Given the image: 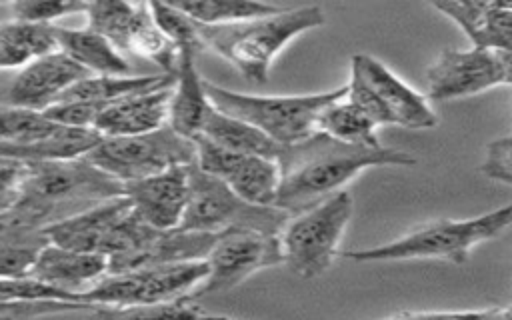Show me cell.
Segmentation results:
<instances>
[{
	"instance_id": "6da1fadb",
	"label": "cell",
	"mask_w": 512,
	"mask_h": 320,
	"mask_svg": "<svg viewBox=\"0 0 512 320\" xmlns=\"http://www.w3.org/2000/svg\"><path fill=\"white\" fill-rule=\"evenodd\" d=\"M276 162L280 168L276 206L294 216L334 196L366 168L414 166L416 158L388 146L344 144L316 130L306 140L284 146Z\"/></svg>"
},
{
	"instance_id": "7a4b0ae2",
	"label": "cell",
	"mask_w": 512,
	"mask_h": 320,
	"mask_svg": "<svg viewBox=\"0 0 512 320\" xmlns=\"http://www.w3.org/2000/svg\"><path fill=\"white\" fill-rule=\"evenodd\" d=\"M26 174L14 204L0 210V226L44 230L124 196V184L86 158L66 162H26Z\"/></svg>"
},
{
	"instance_id": "3957f363",
	"label": "cell",
	"mask_w": 512,
	"mask_h": 320,
	"mask_svg": "<svg viewBox=\"0 0 512 320\" xmlns=\"http://www.w3.org/2000/svg\"><path fill=\"white\" fill-rule=\"evenodd\" d=\"M324 24L320 6L284 8L276 14L236 24H198L206 48L230 62L246 80L266 84L270 66L278 52L298 34Z\"/></svg>"
},
{
	"instance_id": "277c9868",
	"label": "cell",
	"mask_w": 512,
	"mask_h": 320,
	"mask_svg": "<svg viewBox=\"0 0 512 320\" xmlns=\"http://www.w3.org/2000/svg\"><path fill=\"white\" fill-rule=\"evenodd\" d=\"M512 224V204L464 220H434L408 234L372 248L348 250L342 256L354 262H392L436 258L464 264L474 246L498 236Z\"/></svg>"
},
{
	"instance_id": "5b68a950",
	"label": "cell",
	"mask_w": 512,
	"mask_h": 320,
	"mask_svg": "<svg viewBox=\"0 0 512 320\" xmlns=\"http://www.w3.org/2000/svg\"><path fill=\"white\" fill-rule=\"evenodd\" d=\"M204 88L216 110L260 128L280 146H290L312 136L318 130L320 114L332 102L348 96V84L328 92L290 96L240 94L208 80H204Z\"/></svg>"
},
{
	"instance_id": "8992f818",
	"label": "cell",
	"mask_w": 512,
	"mask_h": 320,
	"mask_svg": "<svg viewBox=\"0 0 512 320\" xmlns=\"http://www.w3.org/2000/svg\"><path fill=\"white\" fill-rule=\"evenodd\" d=\"M290 214L278 206H254L242 200L226 182L190 164V200L178 230L220 234L230 228H250L280 234Z\"/></svg>"
},
{
	"instance_id": "52a82bcc",
	"label": "cell",
	"mask_w": 512,
	"mask_h": 320,
	"mask_svg": "<svg viewBox=\"0 0 512 320\" xmlns=\"http://www.w3.org/2000/svg\"><path fill=\"white\" fill-rule=\"evenodd\" d=\"M352 196L340 190L320 204L290 216L280 232L284 264L300 278L324 274L338 256V244L352 218Z\"/></svg>"
},
{
	"instance_id": "ba28073f",
	"label": "cell",
	"mask_w": 512,
	"mask_h": 320,
	"mask_svg": "<svg viewBox=\"0 0 512 320\" xmlns=\"http://www.w3.org/2000/svg\"><path fill=\"white\" fill-rule=\"evenodd\" d=\"M206 260H188L140 268L122 274H106L94 286L78 294L90 306H134L172 302L190 296L208 278Z\"/></svg>"
},
{
	"instance_id": "9c48e42d",
	"label": "cell",
	"mask_w": 512,
	"mask_h": 320,
	"mask_svg": "<svg viewBox=\"0 0 512 320\" xmlns=\"http://www.w3.org/2000/svg\"><path fill=\"white\" fill-rule=\"evenodd\" d=\"M86 160L126 184L174 166L192 164L196 160V144L166 124L140 136H102Z\"/></svg>"
},
{
	"instance_id": "30bf717a",
	"label": "cell",
	"mask_w": 512,
	"mask_h": 320,
	"mask_svg": "<svg viewBox=\"0 0 512 320\" xmlns=\"http://www.w3.org/2000/svg\"><path fill=\"white\" fill-rule=\"evenodd\" d=\"M208 278L190 294L202 298L232 290L262 268L284 264L280 234H266L250 228L220 232L208 258Z\"/></svg>"
},
{
	"instance_id": "8fae6325",
	"label": "cell",
	"mask_w": 512,
	"mask_h": 320,
	"mask_svg": "<svg viewBox=\"0 0 512 320\" xmlns=\"http://www.w3.org/2000/svg\"><path fill=\"white\" fill-rule=\"evenodd\" d=\"M196 164L202 172L226 182L242 200L254 206H276L280 168L276 160L238 154L200 136Z\"/></svg>"
},
{
	"instance_id": "7c38bea8",
	"label": "cell",
	"mask_w": 512,
	"mask_h": 320,
	"mask_svg": "<svg viewBox=\"0 0 512 320\" xmlns=\"http://www.w3.org/2000/svg\"><path fill=\"white\" fill-rule=\"evenodd\" d=\"M90 76L94 74H90L64 52L56 50L24 66L8 82L2 96V106L44 112L56 104L66 90Z\"/></svg>"
},
{
	"instance_id": "4fadbf2b",
	"label": "cell",
	"mask_w": 512,
	"mask_h": 320,
	"mask_svg": "<svg viewBox=\"0 0 512 320\" xmlns=\"http://www.w3.org/2000/svg\"><path fill=\"white\" fill-rule=\"evenodd\" d=\"M426 80L432 100L464 98L502 84V66L490 50L446 48L426 70Z\"/></svg>"
},
{
	"instance_id": "5bb4252c",
	"label": "cell",
	"mask_w": 512,
	"mask_h": 320,
	"mask_svg": "<svg viewBox=\"0 0 512 320\" xmlns=\"http://www.w3.org/2000/svg\"><path fill=\"white\" fill-rule=\"evenodd\" d=\"M352 78H358L378 100L388 126L434 128L438 118L428 100L388 70L380 60L368 54L352 56Z\"/></svg>"
},
{
	"instance_id": "9a60e30c",
	"label": "cell",
	"mask_w": 512,
	"mask_h": 320,
	"mask_svg": "<svg viewBox=\"0 0 512 320\" xmlns=\"http://www.w3.org/2000/svg\"><path fill=\"white\" fill-rule=\"evenodd\" d=\"M132 210L152 228L176 230L190 200V164L124 184Z\"/></svg>"
},
{
	"instance_id": "2e32d148",
	"label": "cell",
	"mask_w": 512,
	"mask_h": 320,
	"mask_svg": "<svg viewBox=\"0 0 512 320\" xmlns=\"http://www.w3.org/2000/svg\"><path fill=\"white\" fill-rule=\"evenodd\" d=\"M470 38L472 48L512 52V4L508 2H432Z\"/></svg>"
},
{
	"instance_id": "e0dca14e",
	"label": "cell",
	"mask_w": 512,
	"mask_h": 320,
	"mask_svg": "<svg viewBox=\"0 0 512 320\" xmlns=\"http://www.w3.org/2000/svg\"><path fill=\"white\" fill-rule=\"evenodd\" d=\"M172 88H156L118 98L106 106L94 124L102 136H140L168 124Z\"/></svg>"
},
{
	"instance_id": "ac0fdd59",
	"label": "cell",
	"mask_w": 512,
	"mask_h": 320,
	"mask_svg": "<svg viewBox=\"0 0 512 320\" xmlns=\"http://www.w3.org/2000/svg\"><path fill=\"white\" fill-rule=\"evenodd\" d=\"M132 210V202L126 196L106 200L86 212L56 222L46 230L52 244L78 250V252H100L114 226Z\"/></svg>"
},
{
	"instance_id": "d6986e66",
	"label": "cell",
	"mask_w": 512,
	"mask_h": 320,
	"mask_svg": "<svg viewBox=\"0 0 512 320\" xmlns=\"http://www.w3.org/2000/svg\"><path fill=\"white\" fill-rule=\"evenodd\" d=\"M108 256L100 252H78L48 244L30 270V278L42 280L68 292H84L108 274Z\"/></svg>"
},
{
	"instance_id": "ffe728a7",
	"label": "cell",
	"mask_w": 512,
	"mask_h": 320,
	"mask_svg": "<svg viewBox=\"0 0 512 320\" xmlns=\"http://www.w3.org/2000/svg\"><path fill=\"white\" fill-rule=\"evenodd\" d=\"M198 52L190 48L180 50V60H178V70H176V82L172 88V102H170V116H168V126L180 134L186 140L196 142L202 132L206 118L210 110L214 108L212 102L208 100L204 80L200 78L196 66H194V56Z\"/></svg>"
},
{
	"instance_id": "44dd1931",
	"label": "cell",
	"mask_w": 512,
	"mask_h": 320,
	"mask_svg": "<svg viewBox=\"0 0 512 320\" xmlns=\"http://www.w3.org/2000/svg\"><path fill=\"white\" fill-rule=\"evenodd\" d=\"M58 48L94 76H130L132 66L104 36L82 28L56 26Z\"/></svg>"
},
{
	"instance_id": "7402d4cb",
	"label": "cell",
	"mask_w": 512,
	"mask_h": 320,
	"mask_svg": "<svg viewBox=\"0 0 512 320\" xmlns=\"http://www.w3.org/2000/svg\"><path fill=\"white\" fill-rule=\"evenodd\" d=\"M102 140L94 128L62 126L54 136L36 144H8L0 142V156L22 162H66L86 158Z\"/></svg>"
},
{
	"instance_id": "603a6c76",
	"label": "cell",
	"mask_w": 512,
	"mask_h": 320,
	"mask_svg": "<svg viewBox=\"0 0 512 320\" xmlns=\"http://www.w3.org/2000/svg\"><path fill=\"white\" fill-rule=\"evenodd\" d=\"M58 48L56 26L34 22H4L0 26V66L18 68L44 58Z\"/></svg>"
},
{
	"instance_id": "cb8c5ba5",
	"label": "cell",
	"mask_w": 512,
	"mask_h": 320,
	"mask_svg": "<svg viewBox=\"0 0 512 320\" xmlns=\"http://www.w3.org/2000/svg\"><path fill=\"white\" fill-rule=\"evenodd\" d=\"M204 138L212 140L214 144L248 156H260L268 160H278L284 146H280L274 138L264 134L260 128L228 116L216 108L210 110L206 124H204Z\"/></svg>"
},
{
	"instance_id": "d4e9b609",
	"label": "cell",
	"mask_w": 512,
	"mask_h": 320,
	"mask_svg": "<svg viewBox=\"0 0 512 320\" xmlns=\"http://www.w3.org/2000/svg\"><path fill=\"white\" fill-rule=\"evenodd\" d=\"M122 50L158 64L164 74L176 76L180 48L160 30L148 2L136 4V12L124 36Z\"/></svg>"
},
{
	"instance_id": "484cf974",
	"label": "cell",
	"mask_w": 512,
	"mask_h": 320,
	"mask_svg": "<svg viewBox=\"0 0 512 320\" xmlns=\"http://www.w3.org/2000/svg\"><path fill=\"white\" fill-rule=\"evenodd\" d=\"M176 76L172 74H152V76H90L80 80L70 90L62 94L58 102H114L118 98L174 86ZM56 102V104H58Z\"/></svg>"
},
{
	"instance_id": "4316f807",
	"label": "cell",
	"mask_w": 512,
	"mask_h": 320,
	"mask_svg": "<svg viewBox=\"0 0 512 320\" xmlns=\"http://www.w3.org/2000/svg\"><path fill=\"white\" fill-rule=\"evenodd\" d=\"M52 244L46 230L0 226V276L24 278L30 274L40 252Z\"/></svg>"
},
{
	"instance_id": "83f0119b",
	"label": "cell",
	"mask_w": 512,
	"mask_h": 320,
	"mask_svg": "<svg viewBox=\"0 0 512 320\" xmlns=\"http://www.w3.org/2000/svg\"><path fill=\"white\" fill-rule=\"evenodd\" d=\"M318 132L328 134L330 138L352 144V146H366V148H382L376 126L370 122V118L358 110L348 100L332 102L318 118Z\"/></svg>"
},
{
	"instance_id": "f1b7e54d",
	"label": "cell",
	"mask_w": 512,
	"mask_h": 320,
	"mask_svg": "<svg viewBox=\"0 0 512 320\" xmlns=\"http://www.w3.org/2000/svg\"><path fill=\"white\" fill-rule=\"evenodd\" d=\"M178 10L190 16L198 24L206 26H224L236 24L252 18H262L284 10L282 6L266 4V2H250V0H190L176 2Z\"/></svg>"
},
{
	"instance_id": "f546056e",
	"label": "cell",
	"mask_w": 512,
	"mask_h": 320,
	"mask_svg": "<svg viewBox=\"0 0 512 320\" xmlns=\"http://www.w3.org/2000/svg\"><path fill=\"white\" fill-rule=\"evenodd\" d=\"M92 320H200L204 310L186 296L172 302L134 306H94Z\"/></svg>"
},
{
	"instance_id": "4dcf8cb0",
	"label": "cell",
	"mask_w": 512,
	"mask_h": 320,
	"mask_svg": "<svg viewBox=\"0 0 512 320\" xmlns=\"http://www.w3.org/2000/svg\"><path fill=\"white\" fill-rule=\"evenodd\" d=\"M62 126L46 118L44 112L28 108L2 106L0 112V142L36 144L54 136Z\"/></svg>"
},
{
	"instance_id": "1f68e13d",
	"label": "cell",
	"mask_w": 512,
	"mask_h": 320,
	"mask_svg": "<svg viewBox=\"0 0 512 320\" xmlns=\"http://www.w3.org/2000/svg\"><path fill=\"white\" fill-rule=\"evenodd\" d=\"M136 4L118 0H96L88 2L86 28L108 38L118 50H122L124 36L134 18Z\"/></svg>"
},
{
	"instance_id": "d6a6232c",
	"label": "cell",
	"mask_w": 512,
	"mask_h": 320,
	"mask_svg": "<svg viewBox=\"0 0 512 320\" xmlns=\"http://www.w3.org/2000/svg\"><path fill=\"white\" fill-rule=\"evenodd\" d=\"M152 16L156 20V24L160 26V30L182 50V48H190L194 52L204 50V42L198 34V26L196 22L186 16L182 10H178L174 4H166V2H148Z\"/></svg>"
},
{
	"instance_id": "836d02e7",
	"label": "cell",
	"mask_w": 512,
	"mask_h": 320,
	"mask_svg": "<svg viewBox=\"0 0 512 320\" xmlns=\"http://www.w3.org/2000/svg\"><path fill=\"white\" fill-rule=\"evenodd\" d=\"M88 10V2L78 0H20L12 4L14 20L34 22V24H50L60 16H70L76 12Z\"/></svg>"
},
{
	"instance_id": "e575fe53",
	"label": "cell",
	"mask_w": 512,
	"mask_h": 320,
	"mask_svg": "<svg viewBox=\"0 0 512 320\" xmlns=\"http://www.w3.org/2000/svg\"><path fill=\"white\" fill-rule=\"evenodd\" d=\"M110 102H58L52 104L50 108L44 110L46 118L60 126H70V128H94L96 120L100 114L106 110Z\"/></svg>"
},
{
	"instance_id": "d590c367",
	"label": "cell",
	"mask_w": 512,
	"mask_h": 320,
	"mask_svg": "<svg viewBox=\"0 0 512 320\" xmlns=\"http://www.w3.org/2000/svg\"><path fill=\"white\" fill-rule=\"evenodd\" d=\"M480 172L490 180L512 186V136H504L488 144Z\"/></svg>"
},
{
	"instance_id": "8d00e7d4",
	"label": "cell",
	"mask_w": 512,
	"mask_h": 320,
	"mask_svg": "<svg viewBox=\"0 0 512 320\" xmlns=\"http://www.w3.org/2000/svg\"><path fill=\"white\" fill-rule=\"evenodd\" d=\"M498 306L484 310H452V312H400L384 320H492Z\"/></svg>"
},
{
	"instance_id": "74e56055",
	"label": "cell",
	"mask_w": 512,
	"mask_h": 320,
	"mask_svg": "<svg viewBox=\"0 0 512 320\" xmlns=\"http://www.w3.org/2000/svg\"><path fill=\"white\" fill-rule=\"evenodd\" d=\"M502 66V84L512 86V52H496Z\"/></svg>"
},
{
	"instance_id": "f35d334b",
	"label": "cell",
	"mask_w": 512,
	"mask_h": 320,
	"mask_svg": "<svg viewBox=\"0 0 512 320\" xmlns=\"http://www.w3.org/2000/svg\"><path fill=\"white\" fill-rule=\"evenodd\" d=\"M492 320H512V306H506V308L498 306V312Z\"/></svg>"
},
{
	"instance_id": "ab89813d",
	"label": "cell",
	"mask_w": 512,
	"mask_h": 320,
	"mask_svg": "<svg viewBox=\"0 0 512 320\" xmlns=\"http://www.w3.org/2000/svg\"><path fill=\"white\" fill-rule=\"evenodd\" d=\"M200 320H234L230 316H216V314H204Z\"/></svg>"
}]
</instances>
